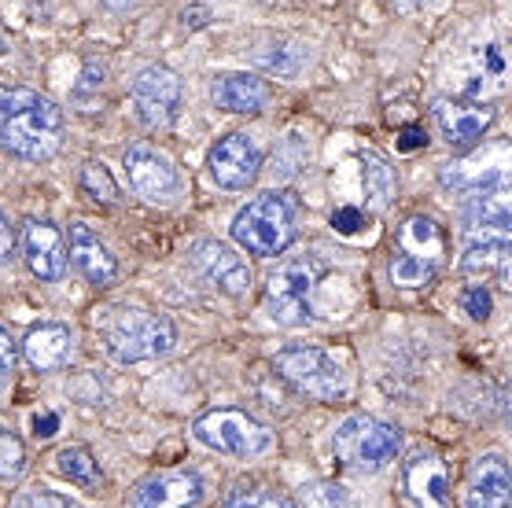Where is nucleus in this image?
<instances>
[{"mask_svg":"<svg viewBox=\"0 0 512 508\" xmlns=\"http://www.w3.org/2000/svg\"><path fill=\"white\" fill-rule=\"evenodd\" d=\"M428 144V133H424V126H406L402 129V137H398V151H417Z\"/></svg>","mask_w":512,"mask_h":508,"instance_id":"obj_34","label":"nucleus"},{"mask_svg":"<svg viewBox=\"0 0 512 508\" xmlns=\"http://www.w3.org/2000/svg\"><path fill=\"white\" fill-rule=\"evenodd\" d=\"M67 258L78 266V273H82L93 288H111V284L118 280V258L111 254V247L85 225V221H74V225H70Z\"/></svg>","mask_w":512,"mask_h":508,"instance_id":"obj_16","label":"nucleus"},{"mask_svg":"<svg viewBox=\"0 0 512 508\" xmlns=\"http://www.w3.org/2000/svg\"><path fill=\"white\" fill-rule=\"evenodd\" d=\"M30 104H37L34 89H12V85H0V126L15 118L19 111H26Z\"/></svg>","mask_w":512,"mask_h":508,"instance_id":"obj_28","label":"nucleus"},{"mask_svg":"<svg viewBox=\"0 0 512 508\" xmlns=\"http://www.w3.org/2000/svg\"><path fill=\"white\" fill-rule=\"evenodd\" d=\"M509 262H512V240L509 232H479L468 243L465 258H461V269L468 277H483L494 280L501 288H509Z\"/></svg>","mask_w":512,"mask_h":508,"instance_id":"obj_19","label":"nucleus"},{"mask_svg":"<svg viewBox=\"0 0 512 508\" xmlns=\"http://www.w3.org/2000/svg\"><path fill=\"white\" fill-rule=\"evenodd\" d=\"M23 354L37 372H56L74 358V335L67 324H34L23 339Z\"/></svg>","mask_w":512,"mask_h":508,"instance_id":"obj_20","label":"nucleus"},{"mask_svg":"<svg viewBox=\"0 0 512 508\" xmlns=\"http://www.w3.org/2000/svg\"><path fill=\"white\" fill-rule=\"evenodd\" d=\"M446 254V236L428 214H413L398 225L395 254H391V284L395 288H424L435 280Z\"/></svg>","mask_w":512,"mask_h":508,"instance_id":"obj_2","label":"nucleus"},{"mask_svg":"<svg viewBox=\"0 0 512 508\" xmlns=\"http://www.w3.org/2000/svg\"><path fill=\"white\" fill-rule=\"evenodd\" d=\"M361 181H365V199L373 210H384L395 199V170L376 151L361 155Z\"/></svg>","mask_w":512,"mask_h":508,"instance_id":"obj_23","label":"nucleus"},{"mask_svg":"<svg viewBox=\"0 0 512 508\" xmlns=\"http://www.w3.org/2000/svg\"><path fill=\"white\" fill-rule=\"evenodd\" d=\"M398 446H402L398 431L365 413L347 416L332 435L336 461L354 468V472H384L387 464L398 457Z\"/></svg>","mask_w":512,"mask_h":508,"instance_id":"obj_5","label":"nucleus"},{"mask_svg":"<svg viewBox=\"0 0 512 508\" xmlns=\"http://www.w3.org/2000/svg\"><path fill=\"white\" fill-rule=\"evenodd\" d=\"M435 122L443 129V137L450 148H472L476 140H483V133L494 122V107L483 100H435Z\"/></svg>","mask_w":512,"mask_h":508,"instance_id":"obj_15","label":"nucleus"},{"mask_svg":"<svg viewBox=\"0 0 512 508\" xmlns=\"http://www.w3.org/2000/svg\"><path fill=\"white\" fill-rule=\"evenodd\" d=\"M15 358H19V350H15V339L8 335V328H0V387L12 380Z\"/></svg>","mask_w":512,"mask_h":508,"instance_id":"obj_32","label":"nucleus"},{"mask_svg":"<svg viewBox=\"0 0 512 508\" xmlns=\"http://www.w3.org/2000/svg\"><path fill=\"white\" fill-rule=\"evenodd\" d=\"M23 254L30 273L48 284L67 277V240L63 232L45 218H30L23 225Z\"/></svg>","mask_w":512,"mask_h":508,"instance_id":"obj_14","label":"nucleus"},{"mask_svg":"<svg viewBox=\"0 0 512 508\" xmlns=\"http://www.w3.org/2000/svg\"><path fill=\"white\" fill-rule=\"evenodd\" d=\"M192 262H196L199 277L214 284V288H222L225 295H247L251 291V269L233 247H225L218 240H203L196 243V254H192Z\"/></svg>","mask_w":512,"mask_h":508,"instance_id":"obj_17","label":"nucleus"},{"mask_svg":"<svg viewBox=\"0 0 512 508\" xmlns=\"http://www.w3.org/2000/svg\"><path fill=\"white\" fill-rule=\"evenodd\" d=\"M56 428H59L56 413H41V416H34V435H37V439H52V435H56Z\"/></svg>","mask_w":512,"mask_h":508,"instance_id":"obj_35","label":"nucleus"},{"mask_svg":"<svg viewBox=\"0 0 512 508\" xmlns=\"http://www.w3.org/2000/svg\"><path fill=\"white\" fill-rule=\"evenodd\" d=\"M126 177L133 192L148 203H174L181 196V177H177L174 162L148 144H133L126 151Z\"/></svg>","mask_w":512,"mask_h":508,"instance_id":"obj_10","label":"nucleus"},{"mask_svg":"<svg viewBox=\"0 0 512 508\" xmlns=\"http://www.w3.org/2000/svg\"><path fill=\"white\" fill-rule=\"evenodd\" d=\"M26 472V446L19 435L0 431V479H19Z\"/></svg>","mask_w":512,"mask_h":508,"instance_id":"obj_27","label":"nucleus"},{"mask_svg":"<svg viewBox=\"0 0 512 508\" xmlns=\"http://www.w3.org/2000/svg\"><path fill=\"white\" fill-rule=\"evenodd\" d=\"M332 229H336L339 236H354V232L365 229V214H361L358 207H339V210H332Z\"/></svg>","mask_w":512,"mask_h":508,"instance_id":"obj_31","label":"nucleus"},{"mask_svg":"<svg viewBox=\"0 0 512 508\" xmlns=\"http://www.w3.org/2000/svg\"><path fill=\"white\" fill-rule=\"evenodd\" d=\"M398 12H406V15H413V12H420V8H428V0H391Z\"/></svg>","mask_w":512,"mask_h":508,"instance_id":"obj_36","label":"nucleus"},{"mask_svg":"<svg viewBox=\"0 0 512 508\" xmlns=\"http://www.w3.org/2000/svg\"><path fill=\"white\" fill-rule=\"evenodd\" d=\"M229 508H291V505L284 497L269 494L266 486L240 483V486H233V494H229Z\"/></svg>","mask_w":512,"mask_h":508,"instance_id":"obj_26","label":"nucleus"},{"mask_svg":"<svg viewBox=\"0 0 512 508\" xmlns=\"http://www.w3.org/2000/svg\"><path fill=\"white\" fill-rule=\"evenodd\" d=\"M15 508H78V505L63 494H52V490H30V494L19 497Z\"/></svg>","mask_w":512,"mask_h":508,"instance_id":"obj_30","label":"nucleus"},{"mask_svg":"<svg viewBox=\"0 0 512 508\" xmlns=\"http://www.w3.org/2000/svg\"><path fill=\"white\" fill-rule=\"evenodd\" d=\"M0 148L23 162L52 159L63 148V111L52 100L37 96V104L0 126Z\"/></svg>","mask_w":512,"mask_h":508,"instance_id":"obj_6","label":"nucleus"},{"mask_svg":"<svg viewBox=\"0 0 512 508\" xmlns=\"http://www.w3.org/2000/svg\"><path fill=\"white\" fill-rule=\"evenodd\" d=\"M210 100L229 115H258L269 104V85L255 74H222L210 85Z\"/></svg>","mask_w":512,"mask_h":508,"instance_id":"obj_21","label":"nucleus"},{"mask_svg":"<svg viewBox=\"0 0 512 508\" xmlns=\"http://www.w3.org/2000/svg\"><path fill=\"white\" fill-rule=\"evenodd\" d=\"M100 332H104L107 354L115 361H122V365H129V361L166 358L177 343L174 324L152 310H137V306L111 310V317L104 321Z\"/></svg>","mask_w":512,"mask_h":508,"instance_id":"obj_1","label":"nucleus"},{"mask_svg":"<svg viewBox=\"0 0 512 508\" xmlns=\"http://www.w3.org/2000/svg\"><path fill=\"white\" fill-rule=\"evenodd\" d=\"M328 277V262L317 254L291 258L269 277L266 284V313L284 328H303L314 321V291Z\"/></svg>","mask_w":512,"mask_h":508,"instance_id":"obj_3","label":"nucleus"},{"mask_svg":"<svg viewBox=\"0 0 512 508\" xmlns=\"http://www.w3.org/2000/svg\"><path fill=\"white\" fill-rule=\"evenodd\" d=\"M203 501V479L188 468L155 472L133 490L129 508H196Z\"/></svg>","mask_w":512,"mask_h":508,"instance_id":"obj_13","label":"nucleus"},{"mask_svg":"<svg viewBox=\"0 0 512 508\" xmlns=\"http://www.w3.org/2000/svg\"><path fill=\"white\" fill-rule=\"evenodd\" d=\"M402 494L409 508H450V472L439 453L417 450L402 464Z\"/></svg>","mask_w":512,"mask_h":508,"instance_id":"obj_11","label":"nucleus"},{"mask_svg":"<svg viewBox=\"0 0 512 508\" xmlns=\"http://www.w3.org/2000/svg\"><path fill=\"white\" fill-rule=\"evenodd\" d=\"M56 468H59V475H67L70 483L85 486V490H96V486L104 483V475H100V468H96L93 453L85 450V446H67V450H59Z\"/></svg>","mask_w":512,"mask_h":508,"instance_id":"obj_24","label":"nucleus"},{"mask_svg":"<svg viewBox=\"0 0 512 508\" xmlns=\"http://www.w3.org/2000/svg\"><path fill=\"white\" fill-rule=\"evenodd\" d=\"M461 306H465V313L472 321H487L490 313H494V299H490V291L483 284H468L461 291Z\"/></svg>","mask_w":512,"mask_h":508,"instance_id":"obj_29","label":"nucleus"},{"mask_svg":"<svg viewBox=\"0 0 512 508\" xmlns=\"http://www.w3.org/2000/svg\"><path fill=\"white\" fill-rule=\"evenodd\" d=\"M15 251H19V236H15L12 221L4 218V210H0V266H12Z\"/></svg>","mask_w":512,"mask_h":508,"instance_id":"obj_33","label":"nucleus"},{"mask_svg":"<svg viewBox=\"0 0 512 508\" xmlns=\"http://www.w3.org/2000/svg\"><path fill=\"white\" fill-rule=\"evenodd\" d=\"M133 96V111L148 129H159L174 122L177 107H181V78L170 67H144L129 85Z\"/></svg>","mask_w":512,"mask_h":508,"instance_id":"obj_9","label":"nucleus"},{"mask_svg":"<svg viewBox=\"0 0 512 508\" xmlns=\"http://www.w3.org/2000/svg\"><path fill=\"white\" fill-rule=\"evenodd\" d=\"M273 369L280 372V380H288L299 394H310V398H321V402L343 398L350 387L343 365L317 347L280 350L277 358H273Z\"/></svg>","mask_w":512,"mask_h":508,"instance_id":"obj_8","label":"nucleus"},{"mask_svg":"<svg viewBox=\"0 0 512 508\" xmlns=\"http://www.w3.org/2000/svg\"><path fill=\"white\" fill-rule=\"evenodd\" d=\"M192 435L199 446L229 453V457H262L273 450V431L240 409H210L196 420Z\"/></svg>","mask_w":512,"mask_h":508,"instance_id":"obj_7","label":"nucleus"},{"mask_svg":"<svg viewBox=\"0 0 512 508\" xmlns=\"http://www.w3.org/2000/svg\"><path fill=\"white\" fill-rule=\"evenodd\" d=\"M509 501H512L509 461L498 457V453H487V457L472 461L461 505L465 508H509Z\"/></svg>","mask_w":512,"mask_h":508,"instance_id":"obj_18","label":"nucleus"},{"mask_svg":"<svg viewBox=\"0 0 512 508\" xmlns=\"http://www.w3.org/2000/svg\"><path fill=\"white\" fill-rule=\"evenodd\" d=\"M207 166L214 185L240 192V188L255 185L258 170H262V155H258L255 140L247 137V133H229V137H222L210 148Z\"/></svg>","mask_w":512,"mask_h":508,"instance_id":"obj_12","label":"nucleus"},{"mask_svg":"<svg viewBox=\"0 0 512 508\" xmlns=\"http://www.w3.org/2000/svg\"><path fill=\"white\" fill-rule=\"evenodd\" d=\"M233 240L258 258L288 251L295 240V207L280 192H262L233 218Z\"/></svg>","mask_w":512,"mask_h":508,"instance_id":"obj_4","label":"nucleus"},{"mask_svg":"<svg viewBox=\"0 0 512 508\" xmlns=\"http://www.w3.org/2000/svg\"><path fill=\"white\" fill-rule=\"evenodd\" d=\"M465 225L472 236L479 232H509L512 207H509V185H494L483 192L465 196Z\"/></svg>","mask_w":512,"mask_h":508,"instance_id":"obj_22","label":"nucleus"},{"mask_svg":"<svg viewBox=\"0 0 512 508\" xmlns=\"http://www.w3.org/2000/svg\"><path fill=\"white\" fill-rule=\"evenodd\" d=\"M78 181H82V188L96 203H118V188H115V181H111V174L104 170V162H93V159L82 162Z\"/></svg>","mask_w":512,"mask_h":508,"instance_id":"obj_25","label":"nucleus"}]
</instances>
